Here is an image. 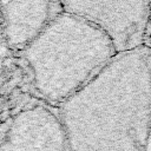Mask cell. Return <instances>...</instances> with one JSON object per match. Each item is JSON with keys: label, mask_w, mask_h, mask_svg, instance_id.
Here are the masks:
<instances>
[{"label": "cell", "mask_w": 151, "mask_h": 151, "mask_svg": "<svg viewBox=\"0 0 151 151\" xmlns=\"http://www.w3.org/2000/svg\"><path fill=\"white\" fill-rule=\"evenodd\" d=\"M70 151H146L151 134V53L117 54L59 105Z\"/></svg>", "instance_id": "obj_1"}, {"label": "cell", "mask_w": 151, "mask_h": 151, "mask_svg": "<svg viewBox=\"0 0 151 151\" xmlns=\"http://www.w3.org/2000/svg\"><path fill=\"white\" fill-rule=\"evenodd\" d=\"M61 11L59 0H7L4 6L6 41L22 51Z\"/></svg>", "instance_id": "obj_5"}, {"label": "cell", "mask_w": 151, "mask_h": 151, "mask_svg": "<svg viewBox=\"0 0 151 151\" xmlns=\"http://www.w3.org/2000/svg\"><path fill=\"white\" fill-rule=\"evenodd\" d=\"M117 52L112 39L101 28L61 11L22 50V55L40 97L59 106Z\"/></svg>", "instance_id": "obj_2"}, {"label": "cell", "mask_w": 151, "mask_h": 151, "mask_svg": "<svg viewBox=\"0 0 151 151\" xmlns=\"http://www.w3.org/2000/svg\"><path fill=\"white\" fill-rule=\"evenodd\" d=\"M63 11L101 28L118 52L140 46L149 17L147 0H59Z\"/></svg>", "instance_id": "obj_3"}, {"label": "cell", "mask_w": 151, "mask_h": 151, "mask_svg": "<svg viewBox=\"0 0 151 151\" xmlns=\"http://www.w3.org/2000/svg\"><path fill=\"white\" fill-rule=\"evenodd\" d=\"M0 151H70L59 113L44 105L19 111L9 123Z\"/></svg>", "instance_id": "obj_4"}]
</instances>
